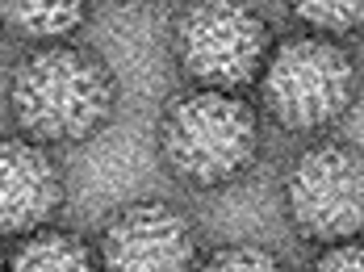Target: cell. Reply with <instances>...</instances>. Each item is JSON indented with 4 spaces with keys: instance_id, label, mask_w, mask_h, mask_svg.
I'll return each instance as SVG.
<instances>
[{
    "instance_id": "4fadbf2b",
    "label": "cell",
    "mask_w": 364,
    "mask_h": 272,
    "mask_svg": "<svg viewBox=\"0 0 364 272\" xmlns=\"http://www.w3.org/2000/svg\"><path fill=\"white\" fill-rule=\"evenodd\" d=\"M0 272H4V256H0Z\"/></svg>"
},
{
    "instance_id": "52a82bcc",
    "label": "cell",
    "mask_w": 364,
    "mask_h": 272,
    "mask_svg": "<svg viewBox=\"0 0 364 272\" xmlns=\"http://www.w3.org/2000/svg\"><path fill=\"white\" fill-rule=\"evenodd\" d=\"M68 201V180L46 147L0 138V234L46 231Z\"/></svg>"
},
{
    "instance_id": "7a4b0ae2",
    "label": "cell",
    "mask_w": 364,
    "mask_h": 272,
    "mask_svg": "<svg viewBox=\"0 0 364 272\" xmlns=\"http://www.w3.org/2000/svg\"><path fill=\"white\" fill-rule=\"evenodd\" d=\"M164 168L197 193L243 180L259 156V117L239 92L188 88L164 101L155 121Z\"/></svg>"
},
{
    "instance_id": "9c48e42d",
    "label": "cell",
    "mask_w": 364,
    "mask_h": 272,
    "mask_svg": "<svg viewBox=\"0 0 364 272\" xmlns=\"http://www.w3.org/2000/svg\"><path fill=\"white\" fill-rule=\"evenodd\" d=\"M84 21H88V4H80V0H9V4H0L4 30L30 42H46V46H59L63 38L80 34Z\"/></svg>"
},
{
    "instance_id": "8fae6325",
    "label": "cell",
    "mask_w": 364,
    "mask_h": 272,
    "mask_svg": "<svg viewBox=\"0 0 364 272\" xmlns=\"http://www.w3.org/2000/svg\"><path fill=\"white\" fill-rule=\"evenodd\" d=\"M197 272H289L285 260L259 243H226V247H214Z\"/></svg>"
},
{
    "instance_id": "8992f818",
    "label": "cell",
    "mask_w": 364,
    "mask_h": 272,
    "mask_svg": "<svg viewBox=\"0 0 364 272\" xmlns=\"http://www.w3.org/2000/svg\"><path fill=\"white\" fill-rule=\"evenodd\" d=\"M92 251L101 272H197L201 264L193 222L164 197L117 205Z\"/></svg>"
},
{
    "instance_id": "7c38bea8",
    "label": "cell",
    "mask_w": 364,
    "mask_h": 272,
    "mask_svg": "<svg viewBox=\"0 0 364 272\" xmlns=\"http://www.w3.org/2000/svg\"><path fill=\"white\" fill-rule=\"evenodd\" d=\"M310 272H364L360 243H335V247H327V251L314 260Z\"/></svg>"
},
{
    "instance_id": "30bf717a",
    "label": "cell",
    "mask_w": 364,
    "mask_h": 272,
    "mask_svg": "<svg viewBox=\"0 0 364 272\" xmlns=\"http://www.w3.org/2000/svg\"><path fill=\"white\" fill-rule=\"evenodd\" d=\"M293 17L301 26H310L314 38L339 42L343 34L360 30L364 4H356V0H301V4H293Z\"/></svg>"
},
{
    "instance_id": "5b68a950",
    "label": "cell",
    "mask_w": 364,
    "mask_h": 272,
    "mask_svg": "<svg viewBox=\"0 0 364 272\" xmlns=\"http://www.w3.org/2000/svg\"><path fill=\"white\" fill-rule=\"evenodd\" d=\"M285 214L310 243H352L364 222V168L348 143L306 147L285 172Z\"/></svg>"
},
{
    "instance_id": "6da1fadb",
    "label": "cell",
    "mask_w": 364,
    "mask_h": 272,
    "mask_svg": "<svg viewBox=\"0 0 364 272\" xmlns=\"http://www.w3.org/2000/svg\"><path fill=\"white\" fill-rule=\"evenodd\" d=\"M9 109L34 147H80L113 121V72L84 46L59 42L30 50L9 76Z\"/></svg>"
},
{
    "instance_id": "ba28073f",
    "label": "cell",
    "mask_w": 364,
    "mask_h": 272,
    "mask_svg": "<svg viewBox=\"0 0 364 272\" xmlns=\"http://www.w3.org/2000/svg\"><path fill=\"white\" fill-rule=\"evenodd\" d=\"M4 272H101V268H97V251L84 234L46 227V231L26 234L13 247Z\"/></svg>"
},
{
    "instance_id": "3957f363",
    "label": "cell",
    "mask_w": 364,
    "mask_h": 272,
    "mask_svg": "<svg viewBox=\"0 0 364 272\" xmlns=\"http://www.w3.org/2000/svg\"><path fill=\"white\" fill-rule=\"evenodd\" d=\"M356 97V67L339 42L297 34L281 38L259 67V101L293 134L327 130Z\"/></svg>"
},
{
    "instance_id": "277c9868",
    "label": "cell",
    "mask_w": 364,
    "mask_h": 272,
    "mask_svg": "<svg viewBox=\"0 0 364 272\" xmlns=\"http://www.w3.org/2000/svg\"><path fill=\"white\" fill-rule=\"evenodd\" d=\"M172 50L181 72L197 88L210 92H239L252 80L272 50L268 21L247 4H188L172 21Z\"/></svg>"
}]
</instances>
